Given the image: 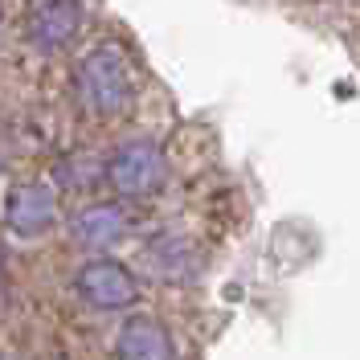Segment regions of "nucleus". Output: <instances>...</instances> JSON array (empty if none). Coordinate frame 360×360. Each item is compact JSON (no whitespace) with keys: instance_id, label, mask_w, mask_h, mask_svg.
I'll list each match as a JSON object with an SVG mask.
<instances>
[{"instance_id":"obj_5","label":"nucleus","mask_w":360,"mask_h":360,"mask_svg":"<svg viewBox=\"0 0 360 360\" xmlns=\"http://www.w3.org/2000/svg\"><path fill=\"white\" fill-rule=\"evenodd\" d=\"M82 33V0H33L25 13V41L37 53H62Z\"/></svg>"},{"instance_id":"obj_6","label":"nucleus","mask_w":360,"mask_h":360,"mask_svg":"<svg viewBox=\"0 0 360 360\" xmlns=\"http://www.w3.org/2000/svg\"><path fill=\"white\" fill-rule=\"evenodd\" d=\"M139 209L127 201H94L86 209H78L74 217H70V233L82 242L86 250H111L119 242H127L135 229H139Z\"/></svg>"},{"instance_id":"obj_4","label":"nucleus","mask_w":360,"mask_h":360,"mask_svg":"<svg viewBox=\"0 0 360 360\" xmlns=\"http://www.w3.org/2000/svg\"><path fill=\"white\" fill-rule=\"evenodd\" d=\"M62 217V201H58V188L49 180H17L8 193H4V229L21 242H37L45 238Z\"/></svg>"},{"instance_id":"obj_3","label":"nucleus","mask_w":360,"mask_h":360,"mask_svg":"<svg viewBox=\"0 0 360 360\" xmlns=\"http://www.w3.org/2000/svg\"><path fill=\"white\" fill-rule=\"evenodd\" d=\"M103 180L111 184L123 201H139L164 188L168 180V156L152 139H131L103 164Z\"/></svg>"},{"instance_id":"obj_1","label":"nucleus","mask_w":360,"mask_h":360,"mask_svg":"<svg viewBox=\"0 0 360 360\" xmlns=\"http://www.w3.org/2000/svg\"><path fill=\"white\" fill-rule=\"evenodd\" d=\"M139 82H143V74H139L131 49L123 41H98L78 58L70 90L86 119L111 123L139 103Z\"/></svg>"},{"instance_id":"obj_7","label":"nucleus","mask_w":360,"mask_h":360,"mask_svg":"<svg viewBox=\"0 0 360 360\" xmlns=\"http://www.w3.org/2000/svg\"><path fill=\"white\" fill-rule=\"evenodd\" d=\"M111 360H176V336L156 315H127L111 336Z\"/></svg>"},{"instance_id":"obj_2","label":"nucleus","mask_w":360,"mask_h":360,"mask_svg":"<svg viewBox=\"0 0 360 360\" xmlns=\"http://www.w3.org/2000/svg\"><path fill=\"white\" fill-rule=\"evenodd\" d=\"M74 291L94 311H131L143 295V283L127 262H119L111 254H94L74 270Z\"/></svg>"},{"instance_id":"obj_8","label":"nucleus","mask_w":360,"mask_h":360,"mask_svg":"<svg viewBox=\"0 0 360 360\" xmlns=\"http://www.w3.org/2000/svg\"><path fill=\"white\" fill-rule=\"evenodd\" d=\"M148 266L156 270L164 283H180V278L197 274L201 254H197V246H193L184 233H164V238H156V242L148 246Z\"/></svg>"},{"instance_id":"obj_9","label":"nucleus","mask_w":360,"mask_h":360,"mask_svg":"<svg viewBox=\"0 0 360 360\" xmlns=\"http://www.w3.org/2000/svg\"><path fill=\"white\" fill-rule=\"evenodd\" d=\"M0 37H4V4H0Z\"/></svg>"}]
</instances>
